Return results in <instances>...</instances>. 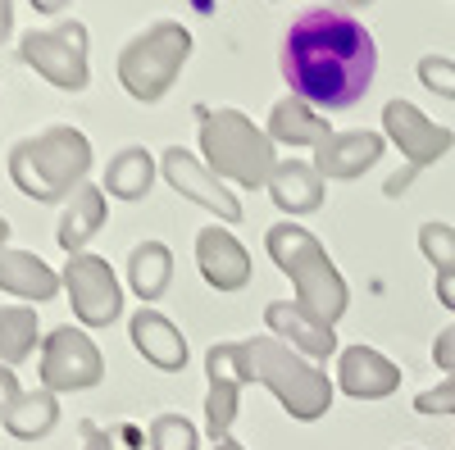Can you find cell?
<instances>
[{
	"label": "cell",
	"mask_w": 455,
	"mask_h": 450,
	"mask_svg": "<svg viewBox=\"0 0 455 450\" xmlns=\"http://www.w3.org/2000/svg\"><path fill=\"white\" fill-rule=\"evenodd\" d=\"M214 450H246L242 441H233V437H223V441H214Z\"/></svg>",
	"instance_id": "cell-38"
},
{
	"label": "cell",
	"mask_w": 455,
	"mask_h": 450,
	"mask_svg": "<svg viewBox=\"0 0 455 450\" xmlns=\"http://www.w3.org/2000/svg\"><path fill=\"white\" fill-rule=\"evenodd\" d=\"M92 173V141L83 128L55 123L10 150V182L36 205L68 201Z\"/></svg>",
	"instance_id": "cell-4"
},
{
	"label": "cell",
	"mask_w": 455,
	"mask_h": 450,
	"mask_svg": "<svg viewBox=\"0 0 455 450\" xmlns=\"http://www.w3.org/2000/svg\"><path fill=\"white\" fill-rule=\"evenodd\" d=\"M264 250L278 264L283 278H291V291H296V305L315 314L319 323L337 328V319L347 314L351 305V291H347V278L337 273V264L328 259L323 241L306 228V223H274L264 233Z\"/></svg>",
	"instance_id": "cell-3"
},
{
	"label": "cell",
	"mask_w": 455,
	"mask_h": 450,
	"mask_svg": "<svg viewBox=\"0 0 455 450\" xmlns=\"http://www.w3.org/2000/svg\"><path fill=\"white\" fill-rule=\"evenodd\" d=\"M433 364L446 368V378H455V323H446V328L433 336Z\"/></svg>",
	"instance_id": "cell-30"
},
{
	"label": "cell",
	"mask_w": 455,
	"mask_h": 450,
	"mask_svg": "<svg viewBox=\"0 0 455 450\" xmlns=\"http://www.w3.org/2000/svg\"><path fill=\"white\" fill-rule=\"evenodd\" d=\"M201 160L214 178L233 186H269L278 169V150L269 132L255 128L242 109H205L201 114Z\"/></svg>",
	"instance_id": "cell-5"
},
{
	"label": "cell",
	"mask_w": 455,
	"mask_h": 450,
	"mask_svg": "<svg viewBox=\"0 0 455 450\" xmlns=\"http://www.w3.org/2000/svg\"><path fill=\"white\" fill-rule=\"evenodd\" d=\"M83 450H119L114 446V437H109V428H100V423H83Z\"/></svg>",
	"instance_id": "cell-32"
},
{
	"label": "cell",
	"mask_w": 455,
	"mask_h": 450,
	"mask_svg": "<svg viewBox=\"0 0 455 450\" xmlns=\"http://www.w3.org/2000/svg\"><path fill=\"white\" fill-rule=\"evenodd\" d=\"M60 423V396L46 391V387H36V391H23L10 409H5V419H0V428H5L14 441H42L51 437Z\"/></svg>",
	"instance_id": "cell-23"
},
{
	"label": "cell",
	"mask_w": 455,
	"mask_h": 450,
	"mask_svg": "<svg viewBox=\"0 0 455 450\" xmlns=\"http://www.w3.org/2000/svg\"><path fill=\"white\" fill-rule=\"evenodd\" d=\"M233 364L242 373V383L269 387L274 400L296 423H315L332 409L337 383H328V373L315 359H306L300 351H291L287 342H278V336H269V332L233 342Z\"/></svg>",
	"instance_id": "cell-2"
},
{
	"label": "cell",
	"mask_w": 455,
	"mask_h": 450,
	"mask_svg": "<svg viewBox=\"0 0 455 450\" xmlns=\"http://www.w3.org/2000/svg\"><path fill=\"white\" fill-rule=\"evenodd\" d=\"M383 146L387 137L383 132H364V128H351V132H332L323 146H315V169L323 182H351L360 173H369L378 160H383Z\"/></svg>",
	"instance_id": "cell-13"
},
{
	"label": "cell",
	"mask_w": 455,
	"mask_h": 450,
	"mask_svg": "<svg viewBox=\"0 0 455 450\" xmlns=\"http://www.w3.org/2000/svg\"><path fill=\"white\" fill-rule=\"evenodd\" d=\"M410 178H414V169H410V164H405V169H401V173H392V178H387V182H383V192H387V196H392V201H396V196H405V192H410Z\"/></svg>",
	"instance_id": "cell-34"
},
{
	"label": "cell",
	"mask_w": 455,
	"mask_h": 450,
	"mask_svg": "<svg viewBox=\"0 0 455 450\" xmlns=\"http://www.w3.org/2000/svg\"><path fill=\"white\" fill-rule=\"evenodd\" d=\"M187 59H192V32L178 19H160L119 51V83L132 100L150 105L178 83Z\"/></svg>",
	"instance_id": "cell-6"
},
{
	"label": "cell",
	"mask_w": 455,
	"mask_h": 450,
	"mask_svg": "<svg viewBox=\"0 0 455 450\" xmlns=\"http://www.w3.org/2000/svg\"><path fill=\"white\" fill-rule=\"evenodd\" d=\"M64 5H68V0H32V10H36V14H60Z\"/></svg>",
	"instance_id": "cell-36"
},
{
	"label": "cell",
	"mask_w": 455,
	"mask_h": 450,
	"mask_svg": "<svg viewBox=\"0 0 455 450\" xmlns=\"http://www.w3.org/2000/svg\"><path fill=\"white\" fill-rule=\"evenodd\" d=\"M128 336H132V346L146 364H156L160 373H178L187 368V336L178 332V323L160 310H150L141 305L132 319H128Z\"/></svg>",
	"instance_id": "cell-17"
},
{
	"label": "cell",
	"mask_w": 455,
	"mask_h": 450,
	"mask_svg": "<svg viewBox=\"0 0 455 450\" xmlns=\"http://www.w3.org/2000/svg\"><path fill=\"white\" fill-rule=\"evenodd\" d=\"M196 264L214 291H242L251 282V250L219 223L196 233Z\"/></svg>",
	"instance_id": "cell-15"
},
{
	"label": "cell",
	"mask_w": 455,
	"mask_h": 450,
	"mask_svg": "<svg viewBox=\"0 0 455 450\" xmlns=\"http://www.w3.org/2000/svg\"><path fill=\"white\" fill-rule=\"evenodd\" d=\"M19 396H23V387H19V378H14V368L0 364V419H5V409H10Z\"/></svg>",
	"instance_id": "cell-31"
},
{
	"label": "cell",
	"mask_w": 455,
	"mask_h": 450,
	"mask_svg": "<svg viewBox=\"0 0 455 450\" xmlns=\"http://www.w3.org/2000/svg\"><path fill=\"white\" fill-rule=\"evenodd\" d=\"M337 387L351 400H383L401 387V368L373 346H341L337 351Z\"/></svg>",
	"instance_id": "cell-14"
},
{
	"label": "cell",
	"mask_w": 455,
	"mask_h": 450,
	"mask_svg": "<svg viewBox=\"0 0 455 450\" xmlns=\"http://www.w3.org/2000/svg\"><path fill=\"white\" fill-rule=\"evenodd\" d=\"M0 291L19 296V305H42V300L64 291V278L46 264L42 255L5 246L0 250Z\"/></svg>",
	"instance_id": "cell-18"
},
{
	"label": "cell",
	"mask_w": 455,
	"mask_h": 450,
	"mask_svg": "<svg viewBox=\"0 0 455 450\" xmlns=\"http://www.w3.org/2000/svg\"><path fill=\"white\" fill-rule=\"evenodd\" d=\"M419 250L433 264V273H455V228L451 223H424L419 228Z\"/></svg>",
	"instance_id": "cell-27"
},
{
	"label": "cell",
	"mask_w": 455,
	"mask_h": 450,
	"mask_svg": "<svg viewBox=\"0 0 455 450\" xmlns=\"http://www.w3.org/2000/svg\"><path fill=\"white\" fill-rule=\"evenodd\" d=\"M100 223H105V192L92 182H83L78 192H73L64 201V214H60V228H55V241L64 255H83L87 241L100 233Z\"/></svg>",
	"instance_id": "cell-20"
},
{
	"label": "cell",
	"mask_w": 455,
	"mask_h": 450,
	"mask_svg": "<svg viewBox=\"0 0 455 450\" xmlns=\"http://www.w3.org/2000/svg\"><path fill=\"white\" fill-rule=\"evenodd\" d=\"M160 173H164V182L182 201L210 209L223 223H242V201L233 196V186H223V178H214L205 169L201 155H192V150H182V146H169L160 155Z\"/></svg>",
	"instance_id": "cell-10"
},
{
	"label": "cell",
	"mask_w": 455,
	"mask_h": 450,
	"mask_svg": "<svg viewBox=\"0 0 455 450\" xmlns=\"http://www.w3.org/2000/svg\"><path fill=\"white\" fill-rule=\"evenodd\" d=\"M378 73L373 32L347 10H310L283 36V78L315 109H351Z\"/></svg>",
	"instance_id": "cell-1"
},
{
	"label": "cell",
	"mask_w": 455,
	"mask_h": 450,
	"mask_svg": "<svg viewBox=\"0 0 455 450\" xmlns=\"http://www.w3.org/2000/svg\"><path fill=\"white\" fill-rule=\"evenodd\" d=\"M150 450H201V432L187 414H160L150 419V432H146Z\"/></svg>",
	"instance_id": "cell-26"
},
{
	"label": "cell",
	"mask_w": 455,
	"mask_h": 450,
	"mask_svg": "<svg viewBox=\"0 0 455 450\" xmlns=\"http://www.w3.org/2000/svg\"><path fill=\"white\" fill-rule=\"evenodd\" d=\"M323 186L328 182L319 178V169L310 160H278V169L269 178V196L287 218H300L323 205Z\"/></svg>",
	"instance_id": "cell-19"
},
{
	"label": "cell",
	"mask_w": 455,
	"mask_h": 450,
	"mask_svg": "<svg viewBox=\"0 0 455 450\" xmlns=\"http://www.w3.org/2000/svg\"><path fill=\"white\" fill-rule=\"evenodd\" d=\"M433 291H437V300L455 314V273H437V282H433Z\"/></svg>",
	"instance_id": "cell-33"
},
{
	"label": "cell",
	"mask_w": 455,
	"mask_h": 450,
	"mask_svg": "<svg viewBox=\"0 0 455 450\" xmlns=\"http://www.w3.org/2000/svg\"><path fill=\"white\" fill-rule=\"evenodd\" d=\"M205 378H210V391H205V432L214 441H223L237 423V405H242V373L233 364V342H214L205 351Z\"/></svg>",
	"instance_id": "cell-12"
},
{
	"label": "cell",
	"mask_w": 455,
	"mask_h": 450,
	"mask_svg": "<svg viewBox=\"0 0 455 450\" xmlns=\"http://www.w3.org/2000/svg\"><path fill=\"white\" fill-rule=\"evenodd\" d=\"M60 278H64V296L73 305V319H78L83 328H109L124 314V287H119V278H114L109 259H100L92 250L68 255Z\"/></svg>",
	"instance_id": "cell-8"
},
{
	"label": "cell",
	"mask_w": 455,
	"mask_h": 450,
	"mask_svg": "<svg viewBox=\"0 0 455 450\" xmlns=\"http://www.w3.org/2000/svg\"><path fill=\"white\" fill-rule=\"evenodd\" d=\"M269 141L278 146H323L328 137H332V128H328V119L323 114H315V105H306L300 96H283L274 109H269Z\"/></svg>",
	"instance_id": "cell-22"
},
{
	"label": "cell",
	"mask_w": 455,
	"mask_h": 450,
	"mask_svg": "<svg viewBox=\"0 0 455 450\" xmlns=\"http://www.w3.org/2000/svg\"><path fill=\"white\" fill-rule=\"evenodd\" d=\"M42 336V323H36V310L32 305H0V364L14 368L23 364Z\"/></svg>",
	"instance_id": "cell-25"
},
{
	"label": "cell",
	"mask_w": 455,
	"mask_h": 450,
	"mask_svg": "<svg viewBox=\"0 0 455 450\" xmlns=\"http://www.w3.org/2000/svg\"><path fill=\"white\" fill-rule=\"evenodd\" d=\"M169 278H173V250L164 241H137L132 255H128V287L132 296H141V305L160 300L169 291Z\"/></svg>",
	"instance_id": "cell-24"
},
{
	"label": "cell",
	"mask_w": 455,
	"mask_h": 450,
	"mask_svg": "<svg viewBox=\"0 0 455 450\" xmlns=\"http://www.w3.org/2000/svg\"><path fill=\"white\" fill-rule=\"evenodd\" d=\"M0 42H5V32H0Z\"/></svg>",
	"instance_id": "cell-40"
},
{
	"label": "cell",
	"mask_w": 455,
	"mask_h": 450,
	"mask_svg": "<svg viewBox=\"0 0 455 450\" xmlns=\"http://www.w3.org/2000/svg\"><path fill=\"white\" fill-rule=\"evenodd\" d=\"M414 409L419 414H455V378H442L437 387L414 396Z\"/></svg>",
	"instance_id": "cell-29"
},
{
	"label": "cell",
	"mask_w": 455,
	"mask_h": 450,
	"mask_svg": "<svg viewBox=\"0 0 455 450\" xmlns=\"http://www.w3.org/2000/svg\"><path fill=\"white\" fill-rule=\"evenodd\" d=\"M5 246H10V218L0 214V250H5Z\"/></svg>",
	"instance_id": "cell-37"
},
{
	"label": "cell",
	"mask_w": 455,
	"mask_h": 450,
	"mask_svg": "<svg viewBox=\"0 0 455 450\" xmlns=\"http://www.w3.org/2000/svg\"><path fill=\"white\" fill-rule=\"evenodd\" d=\"M332 5H355L360 10V5H373V0H332Z\"/></svg>",
	"instance_id": "cell-39"
},
{
	"label": "cell",
	"mask_w": 455,
	"mask_h": 450,
	"mask_svg": "<svg viewBox=\"0 0 455 450\" xmlns=\"http://www.w3.org/2000/svg\"><path fill=\"white\" fill-rule=\"evenodd\" d=\"M19 59L36 68L60 91H83L92 83L87 68V23L64 19L55 28H32L19 36Z\"/></svg>",
	"instance_id": "cell-7"
},
{
	"label": "cell",
	"mask_w": 455,
	"mask_h": 450,
	"mask_svg": "<svg viewBox=\"0 0 455 450\" xmlns=\"http://www.w3.org/2000/svg\"><path fill=\"white\" fill-rule=\"evenodd\" d=\"M0 32H14V0H0Z\"/></svg>",
	"instance_id": "cell-35"
},
{
	"label": "cell",
	"mask_w": 455,
	"mask_h": 450,
	"mask_svg": "<svg viewBox=\"0 0 455 450\" xmlns=\"http://www.w3.org/2000/svg\"><path fill=\"white\" fill-rule=\"evenodd\" d=\"M383 137L405 155V164L419 173V169H428V164H437L446 150L455 146V132L451 128H442V123H433L419 105H410V100H387L383 105Z\"/></svg>",
	"instance_id": "cell-11"
},
{
	"label": "cell",
	"mask_w": 455,
	"mask_h": 450,
	"mask_svg": "<svg viewBox=\"0 0 455 450\" xmlns=\"http://www.w3.org/2000/svg\"><path fill=\"white\" fill-rule=\"evenodd\" d=\"M414 73H419V83H424L433 96L455 100V59H446V55H424Z\"/></svg>",
	"instance_id": "cell-28"
},
{
	"label": "cell",
	"mask_w": 455,
	"mask_h": 450,
	"mask_svg": "<svg viewBox=\"0 0 455 450\" xmlns=\"http://www.w3.org/2000/svg\"><path fill=\"white\" fill-rule=\"evenodd\" d=\"M42 387L46 391H87L105 378V355L100 346L92 342V336L83 328H51L46 332V342H42Z\"/></svg>",
	"instance_id": "cell-9"
},
{
	"label": "cell",
	"mask_w": 455,
	"mask_h": 450,
	"mask_svg": "<svg viewBox=\"0 0 455 450\" xmlns=\"http://www.w3.org/2000/svg\"><path fill=\"white\" fill-rule=\"evenodd\" d=\"M156 155L146 146H124L119 155H109L100 173V192L114 201H146V192L156 186Z\"/></svg>",
	"instance_id": "cell-21"
},
{
	"label": "cell",
	"mask_w": 455,
	"mask_h": 450,
	"mask_svg": "<svg viewBox=\"0 0 455 450\" xmlns=\"http://www.w3.org/2000/svg\"><path fill=\"white\" fill-rule=\"evenodd\" d=\"M264 323H269V336L287 342L291 351H300L306 359H328L337 355V332L328 323H319L315 314H306L296 305V300H274L269 310H264Z\"/></svg>",
	"instance_id": "cell-16"
}]
</instances>
